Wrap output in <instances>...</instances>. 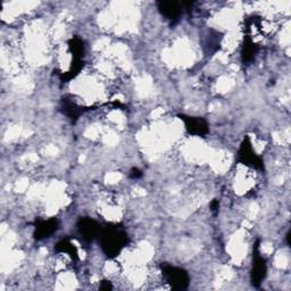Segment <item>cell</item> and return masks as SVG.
Returning <instances> with one entry per match:
<instances>
[{
  "label": "cell",
  "instance_id": "cell-4",
  "mask_svg": "<svg viewBox=\"0 0 291 291\" xmlns=\"http://www.w3.org/2000/svg\"><path fill=\"white\" fill-rule=\"evenodd\" d=\"M158 10L167 20L176 21L181 14V6L173 2H159Z\"/></svg>",
  "mask_w": 291,
  "mask_h": 291
},
{
  "label": "cell",
  "instance_id": "cell-9",
  "mask_svg": "<svg viewBox=\"0 0 291 291\" xmlns=\"http://www.w3.org/2000/svg\"><path fill=\"white\" fill-rule=\"evenodd\" d=\"M132 173H133L132 174L133 178H139V177L141 176V173H140V171H139V169H133Z\"/></svg>",
  "mask_w": 291,
  "mask_h": 291
},
{
  "label": "cell",
  "instance_id": "cell-8",
  "mask_svg": "<svg viewBox=\"0 0 291 291\" xmlns=\"http://www.w3.org/2000/svg\"><path fill=\"white\" fill-rule=\"evenodd\" d=\"M266 272V265H265V261L262 257L257 256L256 259H255L254 263V271H253V281L254 283H259L263 280L264 275H265Z\"/></svg>",
  "mask_w": 291,
  "mask_h": 291
},
{
  "label": "cell",
  "instance_id": "cell-1",
  "mask_svg": "<svg viewBox=\"0 0 291 291\" xmlns=\"http://www.w3.org/2000/svg\"><path fill=\"white\" fill-rule=\"evenodd\" d=\"M127 235L119 227H107L102 234V248L108 256H116L127 244Z\"/></svg>",
  "mask_w": 291,
  "mask_h": 291
},
{
  "label": "cell",
  "instance_id": "cell-5",
  "mask_svg": "<svg viewBox=\"0 0 291 291\" xmlns=\"http://www.w3.org/2000/svg\"><path fill=\"white\" fill-rule=\"evenodd\" d=\"M57 227L56 220H48V221H41L37 224L35 227V238L43 239L48 238L49 236L53 234Z\"/></svg>",
  "mask_w": 291,
  "mask_h": 291
},
{
  "label": "cell",
  "instance_id": "cell-3",
  "mask_svg": "<svg viewBox=\"0 0 291 291\" xmlns=\"http://www.w3.org/2000/svg\"><path fill=\"white\" fill-rule=\"evenodd\" d=\"M182 119L186 122L187 130L190 133L196 134V136H204L207 133V124L204 120L199 118H187V116H182Z\"/></svg>",
  "mask_w": 291,
  "mask_h": 291
},
{
  "label": "cell",
  "instance_id": "cell-2",
  "mask_svg": "<svg viewBox=\"0 0 291 291\" xmlns=\"http://www.w3.org/2000/svg\"><path fill=\"white\" fill-rule=\"evenodd\" d=\"M164 275L166 276L168 283L176 289H183L188 284L187 273L181 268L166 266L164 268Z\"/></svg>",
  "mask_w": 291,
  "mask_h": 291
},
{
  "label": "cell",
  "instance_id": "cell-7",
  "mask_svg": "<svg viewBox=\"0 0 291 291\" xmlns=\"http://www.w3.org/2000/svg\"><path fill=\"white\" fill-rule=\"evenodd\" d=\"M80 232L83 236L84 239L92 240L93 237L97 235L98 225L95 221L92 220H83L80 225Z\"/></svg>",
  "mask_w": 291,
  "mask_h": 291
},
{
  "label": "cell",
  "instance_id": "cell-6",
  "mask_svg": "<svg viewBox=\"0 0 291 291\" xmlns=\"http://www.w3.org/2000/svg\"><path fill=\"white\" fill-rule=\"evenodd\" d=\"M241 158L244 159V162L247 165H253L254 167H263V163L259 157L256 155H254L253 149L250 148V145H243L240 151Z\"/></svg>",
  "mask_w": 291,
  "mask_h": 291
}]
</instances>
